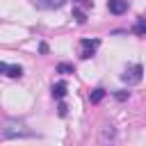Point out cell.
I'll use <instances>...</instances> for the list:
<instances>
[{"label": "cell", "mask_w": 146, "mask_h": 146, "mask_svg": "<svg viewBox=\"0 0 146 146\" xmlns=\"http://www.w3.org/2000/svg\"><path fill=\"white\" fill-rule=\"evenodd\" d=\"M75 2H78V5H82V7H91V5H94L91 0H75Z\"/></svg>", "instance_id": "obj_15"}, {"label": "cell", "mask_w": 146, "mask_h": 146, "mask_svg": "<svg viewBox=\"0 0 146 146\" xmlns=\"http://www.w3.org/2000/svg\"><path fill=\"white\" fill-rule=\"evenodd\" d=\"M116 139V130L112 125H103L100 128V141H114Z\"/></svg>", "instance_id": "obj_7"}, {"label": "cell", "mask_w": 146, "mask_h": 146, "mask_svg": "<svg viewBox=\"0 0 146 146\" xmlns=\"http://www.w3.org/2000/svg\"><path fill=\"white\" fill-rule=\"evenodd\" d=\"M52 96H55L57 100H62V98L66 96V82H57V84H52Z\"/></svg>", "instance_id": "obj_8"}, {"label": "cell", "mask_w": 146, "mask_h": 146, "mask_svg": "<svg viewBox=\"0 0 146 146\" xmlns=\"http://www.w3.org/2000/svg\"><path fill=\"white\" fill-rule=\"evenodd\" d=\"M107 9L114 16H121L128 11V0H107Z\"/></svg>", "instance_id": "obj_5"}, {"label": "cell", "mask_w": 146, "mask_h": 146, "mask_svg": "<svg viewBox=\"0 0 146 146\" xmlns=\"http://www.w3.org/2000/svg\"><path fill=\"white\" fill-rule=\"evenodd\" d=\"M80 46H82L80 57H82V59H89V57H94V52H96V48L100 46V41H98V39H82Z\"/></svg>", "instance_id": "obj_3"}, {"label": "cell", "mask_w": 146, "mask_h": 146, "mask_svg": "<svg viewBox=\"0 0 146 146\" xmlns=\"http://www.w3.org/2000/svg\"><path fill=\"white\" fill-rule=\"evenodd\" d=\"M57 73H62V75H71V73H75V66L68 64V62H59V64H57Z\"/></svg>", "instance_id": "obj_11"}, {"label": "cell", "mask_w": 146, "mask_h": 146, "mask_svg": "<svg viewBox=\"0 0 146 146\" xmlns=\"http://www.w3.org/2000/svg\"><path fill=\"white\" fill-rule=\"evenodd\" d=\"M141 75H144V66L141 64H132V66L125 68V73L121 75V80L128 82V84H137V82H141Z\"/></svg>", "instance_id": "obj_2"}, {"label": "cell", "mask_w": 146, "mask_h": 146, "mask_svg": "<svg viewBox=\"0 0 146 146\" xmlns=\"http://www.w3.org/2000/svg\"><path fill=\"white\" fill-rule=\"evenodd\" d=\"M73 18H75L80 25H84V23H87V16H84V11H82V9H73Z\"/></svg>", "instance_id": "obj_12"}, {"label": "cell", "mask_w": 146, "mask_h": 146, "mask_svg": "<svg viewBox=\"0 0 146 146\" xmlns=\"http://www.w3.org/2000/svg\"><path fill=\"white\" fill-rule=\"evenodd\" d=\"M32 132L25 128V123L23 121H18V119H7L5 123H2V137L5 139H16V137H30Z\"/></svg>", "instance_id": "obj_1"}, {"label": "cell", "mask_w": 146, "mask_h": 146, "mask_svg": "<svg viewBox=\"0 0 146 146\" xmlns=\"http://www.w3.org/2000/svg\"><path fill=\"white\" fill-rule=\"evenodd\" d=\"M39 50L41 52H48V43H39Z\"/></svg>", "instance_id": "obj_16"}, {"label": "cell", "mask_w": 146, "mask_h": 146, "mask_svg": "<svg viewBox=\"0 0 146 146\" xmlns=\"http://www.w3.org/2000/svg\"><path fill=\"white\" fill-rule=\"evenodd\" d=\"M105 94H107V91H105L103 87H98V89H94V91H89V100H91V103L96 105V103H100V100L105 98Z\"/></svg>", "instance_id": "obj_9"}, {"label": "cell", "mask_w": 146, "mask_h": 146, "mask_svg": "<svg viewBox=\"0 0 146 146\" xmlns=\"http://www.w3.org/2000/svg\"><path fill=\"white\" fill-rule=\"evenodd\" d=\"M0 73L7 75V78H21L23 75V68L18 64H7V62H0Z\"/></svg>", "instance_id": "obj_4"}, {"label": "cell", "mask_w": 146, "mask_h": 146, "mask_svg": "<svg viewBox=\"0 0 146 146\" xmlns=\"http://www.w3.org/2000/svg\"><path fill=\"white\" fill-rule=\"evenodd\" d=\"M114 98H116L119 103H123V100L130 98V91H114Z\"/></svg>", "instance_id": "obj_13"}, {"label": "cell", "mask_w": 146, "mask_h": 146, "mask_svg": "<svg viewBox=\"0 0 146 146\" xmlns=\"http://www.w3.org/2000/svg\"><path fill=\"white\" fill-rule=\"evenodd\" d=\"M132 32L137 36H146V18H137V23L132 25Z\"/></svg>", "instance_id": "obj_10"}, {"label": "cell", "mask_w": 146, "mask_h": 146, "mask_svg": "<svg viewBox=\"0 0 146 146\" xmlns=\"http://www.w3.org/2000/svg\"><path fill=\"white\" fill-rule=\"evenodd\" d=\"M64 5H66V0H39V2H36L39 9H59V7H64Z\"/></svg>", "instance_id": "obj_6"}, {"label": "cell", "mask_w": 146, "mask_h": 146, "mask_svg": "<svg viewBox=\"0 0 146 146\" xmlns=\"http://www.w3.org/2000/svg\"><path fill=\"white\" fill-rule=\"evenodd\" d=\"M57 112H59V116H66V112H68V107H66V103H59V107H57Z\"/></svg>", "instance_id": "obj_14"}]
</instances>
